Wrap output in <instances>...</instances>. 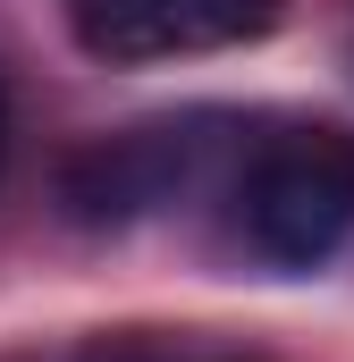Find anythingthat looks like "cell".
<instances>
[{
	"mask_svg": "<svg viewBox=\"0 0 354 362\" xmlns=\"http://www.w3.org/2000/svg\"><path fill=\"white\" fill-rule=\"evenodd\" d=\"M245 236L278 270H321L354 236V135L295 127L253 152L245 169Z\"/></svg>",
	"mask_w": 354,
	"mask_h": 362,
	"instance_id": "6da1fadb",
	"label": "cell"
},
{
	"mask_svg": "<svg viewBox=\"0 0 354 362\" xmlns=\"http://www.w3.org/2000/svg\"><path fill=\"white\" fill-rule=\"evenodd\" d=\"M287 17V0H68V34L110 68L245 51Z\"/></svg>",
	"mask_w": 354,
	"mask_h": 362,
	"instance_id": "7a4b0ae2",
	"label": "cell"
},
{
	"mask_svg": "<svg viewBox=\"0 0 354 362\" xmlns=\"http://www.w3.org/2000/svg\"><path fill=\"white\" fill-rule=\"evenodd\" d=\"M211 118H169V127H135V135H110V144H93L68 160V211L85 219V228H127V219H144V211H161L177 202L185 185L202 177V160H211V135H202Z\"/></svg>",
	"mask_w": 354,
	"mask_h": 362,
	"instance_id": "3957f363",
	"label": "cell"
},
{
	"mask_svg": "<svg viewBox=\"0 0 354 362\" xmlns=\"http://www.w3.org/2000/svg\"><path fill=\"white\" fill-rule=\"evenodd\" d=\"M76 362H262L253 346H219V337H194V329H118L85 346Z\"/></svg>",
	"mask_w": 354,
	"mask_h": 362,
	"instance_id": "277c9868",
	"label": "cell"
}]
</instances>
